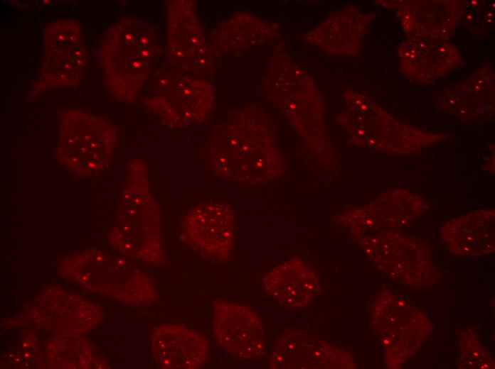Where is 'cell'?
<instances>
[{"label":"cell","instance_id":"cell-1","mask_svg":"<svg viewBox=\"0 0 495 369\" xmlns=\"http://www.w3.org/2000/svg\"><path fill=\"white\" fill-rule=\"evenodd\" d=\"M203 156L216 177L250 187L279 180L287 168L274 122L257 106L232 111L209 136Z\"/></svg>","mask_w":495,"mask_h":369},{"label":"cell","instance_id":"cell-2","mask_svg":"<svg viewBox=\"0 0 495 369\" xmlns=\"http://www.w3.org/2000/svg\"><path fill=\"white\" fill-rule=\"evenodd\" d=\"M262 87L266 97L297 132L316 162L327 170L337 158L325 124V104L312 77L282 46L270 57Z\"/></svg>","mask_w":495,"mask_h":369},{"label":"cell","instance_id":"cell-3","mask_svg":"<svg viewBox=\"0 0 495 369\" xmlns=\"http://www.w3.org/2000/svg\"><path fill=\"white\" fill-rule=\"evenodd\" d=\"M159 47L154 27L133 15L113 22L101 41L98 56L105 83L121 102L136 101L149 79Z\"/></svg>","mask_w":495,"mask_h":369},{"label":"cell","instance_id":"cell-4","mask_svg":"<svg viewBox=\"0 0 495 369\" xmlns=\"http://www.w3.org/2000/svg\"><path fill=\"white\" fill-rule=\"evenodd\" d=\"M108 241L127 257L156 265L166 263L161 211L151 192L148 166L141 159L129 163Z\"/></svg>","mask_w":495,"mask_h":369},{"label":"cell","instance_id":"cell-5","mask_svg":"<svg viewBox=\"0 0 495 369\" xmlns=\"http://www.w3.org/2000/svg\"><path fill=\"white\" fill-rule=\"evenodd\" d=\"M344 99V108L336 114V119L348 133L349 142L356 146L392 156H405L417 154L452 136L425 131L402 122L358 91L347 89Z\"/></svg>","mask_w":495,"mask_h":369},{"label":"cell","instance_id":"cell-6","mask_svg":"<svg viewBox=\"0 0 495 369\" xmlns=\"http://www.w3.org/2000/svg\"><path fill=\"white\" fill-rule=\"evenodd\" d=\"M57 270L83 290L123 303L140 305L157 299L152 282L139 268L97 248L61 257Z\"/></svg>","mask_w":495,"mask_h":369},{"label":"cell","instance_id":"cell-7","mask_svg":"<svg viewBox=\"0 0 495 369\" xmlns=\"http://www.w3.org/2000/svg\"><path fill=\"white\" fill-rule=\"evenodd\" d=\"M117 130L103 119L73 109L61 111L55 157L70 172L92 177L111 162Z\"/></svg>","mask_w":495,"mask_h":369},{"label":"cell","instance_id":"cell-8","mask_svg":"<svg viewBox=\"0 0 495 369\" xmlns=\"http://www.w3.org/2000/svg\"><path fill=\"white\" fill-rule=\"evenodd\" d=\"M149 94L143 106L169 128L202 124L215 105V90L211 82L174 69L157 70Z\"/></svg>","mask_w":495,"mask_h":369},{"label":"cell","instance_id":"cell-9","mask_svg":"<svg viewBox=\"0 0 495 369\" xmlns=\"http://www.w3.org/2000/svg\"><path fill=\"white\" fill-rule=\"evenodd\" d=\"M371 321L390 369L400 368L417 353L432 330L430 319L423 312L386 289L373 302Z\"/></svg>","mask_w":495,"mask_h":369},{"label":"cell","instance_id":"cell-10","mask_svg":"<svg viewBox=\"0 0 495 369\" xmlns=\"http://www.w3.org/2000/svg\"><path fill=\"white\" fill-rule=\"evenodd\" d=\"M43 56L28 92V99L59 87L78 88L87 63V50L80 23L60 18L43 30Z\"/></svg>","mask_w":495,"mask_h":369},{"label":"cell","instance_id":"cell-11","mask_svg":"<svg viewBox=\"0 0 495 369\" xmlns=\"http://www.w3.org/2000/svg\"><path fill=\"white\" fill-rule=\"evenodd\" d=\"M367 258L394 281L410 288L437 282L440 274L429 250L417 239L396 231L354 238Z\"/></svg>","mask_w":495,"mask_h":369},{"label":"cell","instance_id":"cell-12","mask_svg":"<svg viewBox=\"0 0 495 369\" xmlns=\"http://www.w3.org/2000/svg\"><path fill=\"white\" fill-rule=\"evenodd\" d=\"M102 321L99 305L58 285H50L26 309L4 325L9 329L26 325L54 334L82 336Z\"/></svg>","mask_w":495,"mask_h":369},{"label":"cell","instance_id":"cell-13","mask_svg":"<svg viewBox=\"0 0 495 369\" xmlns=\"http://www.w3.org/2000/svg\"><path fill=\"white\" fill-rule=\"evenodd\" d=\"M166 21V55L172 69L196 76L211 75L215 58L193 0L164 1Z\"/></svg>","mask_w":495,"mask_h":369},{"label":"cell","instance_id":"cell-14","mask_svg":"<svg viewBox=\"0 0 495 369\" xmlns=\"http://www.w3.org/2000/svg\"><path fill=\"white\" fill-rule=\"evenodd\" d=\"M430 208L420 196L403 189L385 192L372 202L346 209L333 221L347 228L353 238L410 225Z\"/></svg>","mask_w":495,"mask_h":369},{"label":"cell","instance_id":"cell-15","mask_svg":"<svg viewBox=\"0 0 495 369\" xmlns=\"http://www.w3.org/2000/svg\"><path fill=\"white\" fill-rule=\"evenodd\" d=\"M235 236V216L228 205L202 203L191 209L183 222L181 238L203 256L226 261Z\"/></svg>","mask_w":495,"mask_h":369},{"label":"cell","instance_id":"cell-16","mask_svg":"<svg viewBox=\"0 0 495 369\" xmlns=\"http://www.w3.org/2000/svg\"><path fill=\"white\" fill-rule=\"evenodd\" d=\"M495 74L484 62L467 77L436 92L435 106L465 123L487 121L495 113Z\"/></svg>","mask_w":495,"mask_h":369},{"label":"cell","instance_id":"cell-17","mask_svg":"<svg viewBox=\"0 0 495 369\" xmlns=\"http://www.w3.org/2000/svg\"><path fill=\"white\" fill-rule=\"evenodd\" d=\"M375 2L395 11L407 38L448 41L454 35L463 18V1L379 0Z\"/></svg>","mask_w":495,"mask_h":369},{"label":"cell","instance_id":"cell-18","mask_svg":"<svg viewBox=\"0 0 495 369\" xmlns=\"http://www.w3.org/2000/svg\"><path fill=\"white\" fill-rule=\"evenodd\" d=\"M273 369H355L356 361L347 351L302 330L284 331L268 358Z\"/></svg>","mask_w":495,"mask_h":369},{"label":"cell","instance_id":"cell-19","mask_svg":"<svg viewBox=\"0 0 495 369\" xmlns=\"http://www.w3.org/2000/svg\"><path fill=\"white\" fill-rule=\"evenodd\" d=\"M213 333L218 343L238 358H256L265 353L266 341L261 319L245 305L216 301Z\"/></svg>","mask_w":495,"mask_h":369},{"label":"cell","instance_id":"cell-20","mask_svg":"<svg viewBox=\"0 0 495 369\" xmlns=\"http://www.w3.org/2000/svg\"><path fill=\"white\" fill-rule=\"evenodd\" d=\"M376 13L347 5L332 11L302 39L324 53L335 56H355L361 53L365 36Z\"/></svg>","mask_w":495,"mask_h":369},{"label":"cell","instance_id":"cell-21","mask_svg":"<svg viewBox=\"0 0 495 369\" xmlns=\"http://www.w3.org/2000/svg\"><path fill=\"white\" fill-rule=\"evenodd\" d=\"M403 73L422 85H431L464 65L458 48L448 41L407 38L398 48Z\"/></svg>","mask_w":495,"mask_h":369},{"label":"cell","instance_id":"cell-22","mask_svg":"<svg viewBox=\"0 0 495 369\" xmlns=\"http://www.w3.org/2000/svg\"><path fill=\"white\" fill-rule=\"evenodd\" d=\"M154 361L161 368L196 369L206 361L209 342L202 334L179 324L156 327L150 337Z\"/></svg>","mask_w":495,"mask_h":369},{"label":"cell","instance_id":"cell-23","mask_svg":"<svg viewBox=\"0 0 495 369\" xmlns=\"http://www.w3.org/2000/svg\"><path fill=\"white\" fill-rule=\"evenodd\" d=\"M278 26L247 11H239L211 29L209 46L214 58L260 46L276 38Z\"/></svg>","mask_w":495,"mask_h":369},{"label":"cell","instance_id":"cell-24","mask_svg":"<svg viewBox=\"0 0 495 369\" xmlns=\"http://www.w3.org/2000/svg\"><path fill=\"white\" fill-rule=\"evenodd\" d=\"M440 237L456 255L477 257L494 253V209L473 211L447 221L440 228Z\"/></svg>","mask_w":495,"mask_h":369},{"label":"cell","instance_id":"cell-25","mask_svg":"<svg viewBox=\"0 0 495 369\" xmlns=\"http://www.w3.org/2000/svg\"><path fill=\"white\" fill-rule=\"evenodd\" d=\"M262 283L268 295L295 309L307 307L321 292L317 273L299 258L287 260L267 272Z\"/></svg>","mask_w":495,"mask_h":369},{"label":"cell","instance_id":"cell-26","mask_svg":"<svg viewBox=\"0 0 495 369\" xmlns=\"http://www.w3.org/2000/svg\"><path fill=\"white\" fill-rule=\"evenodd\" d=\"M47 368H107L108 363L96 353L92 343L78 335L54 334L44 344Z\"/></svg>","mask_w":495,"mask_h":369},{"label":"cell","instance_id":"cell-27","mask_svg":"<svg viewBox=\"0 0 495 369\" xmlns=\"http://www.w3.org/2000/svg\"><path fill=\"white\" fill-rule=\"evenodd\" d=\"M3 368H46L45 354L38 336L33 330H25L15 344L1 358Z\"/></svg>","mask_w":495,"mask_h":369},{"label":"cell","instance_id":"cell-28","mask_svg":"<svg viewBox=\"0 0 495 369\" xmlns=\"http://www.w3.org/2000/svg\"><path fill=\"white\" fill-rule=\"evenodd\" d=\"M458 368L462 369H494V360L472 329L459 332Z\"/></svg>","mask_w":495,"mask_h":369},{"label":"cell","instance_id":"cell-29","mask_svg":"<svg viewBox=\"0 0 495 369\" xmlns=\"http://www.w3.org/2000/svg\"><path fill=\"white\" fill-rule=\"evenodd\" d=\"M495 3L491 0L463 1V25L474 36H481L494 25Z\"/></svg>","mask_w":495,"mask_h":369}]
</instances>
